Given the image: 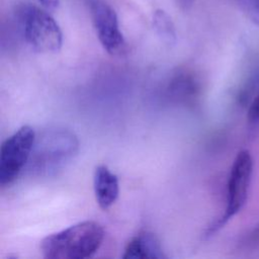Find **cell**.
I'll list each match as a JSON object with an SVG mask.
<instances>
[{"mask_svg": "<svg viewBox=\"0 0 259 259\" xmlns=\"http://www.w3.org/2000/svg\"><path fill=\"white\" fill-rule=\"evenodd\" d=\"M253 23L259 26V0H234Z\"/></svg>", "mask_w": 259, "mask_h": 259, "instance_id": "12", "label": "cell"}, {"mask_svg": "<svg viewBox=\"0 0 259 259\" xmlns=\"http://www.w3.org/2000/svg\"><path fill=\"white\" fill-rule=\"evenodd\" d=\"M35 132L29 125H22L8 137L0 149V184H11L28 163L33 145Z\"/></svg>", "mask_w": 259, "mask_h": 259, "instance_id": "5", "label": "cell"}, {"mask_svg": "<svg viewBox=\"0 0 259 259\" xmlns=\"http://www.w3.org/2000/svg\"><path fill=\"white\" fill-rule=\"evenodd\" d=\"M104 239L101 225L85 221L47 236L40 243L48 259H84L93 256Z\"/></svg>", "mask_w": 259, "mask_h": 259, "instance_id": "1", "label": "cell"}, {"mask_svg": "<svg viewBox=\"0 0 259 259\" xmlns=\"http://www.w3.org/2000/svg\"><path fill=\"white\" fill-rule=\"evenodd\" d=\"M248 243L251 245H259V225L252 231L248 238Z\"/></svg>", "mask_w": 259, "mask_h": 259, "instance_id": "14", "label": "cell"}, {"mask_svg": "<svg viewBox=\"0 0 259 259\" xmlns=\"http://www.w3.org/2000/svg\"><path fill=\"white\" fill-rule=\"evenodd\" d=\"M18 15L23 36L34 51L52 54L61 50L62 30L48 12L33 5H24Z\"/></svg>", "mask_w": 259, "mask_h": 259, "instance_id": "3", "label": "cell"}, {"mask_svg": "<svg viewBox=\"0 0 259 259\" xmlns=\"http://www.w3.org/2000/svg\"><path fill=\"white\" fill-rule=\"evenodd\" d=\"M90 15L103 49L111 56H120L125 51V41L119 29L114 9L102 0H88Z\"/></svg>", "mask_w": 259, "mask_h": 259, "instance_id": "6", "label": "cell"}, {"mask_svg": "<svg viewBox=\"0 0 259 259\" xmlns=\"http://www.w3.org/2000/svg\"><path fill=\"white\" fill-rule=\"evenodd\" d=\"M124 259L166 258L157 237L150 232H142L134 237L125 246Z\"/></svg>", "mask_w": 259, "mask_h": 259, "instance_id": "8", "label": "cell"}, {"mask_svg": "<svg viewBox=\"0 0 259 259\" xmlns=\"http://www.w3.org/2000/svg\"><path fill=\"white\" fill-rule=\"evenodd\" d=\"M170 90L175 97L185 100L186 98H193L197 94L198 84L192 76L180 75L172 81Z\"/></svg>", "mask_w": 259, "mask_h": 259, "instance_id": "10", "label": "cell"}, {"mask_svg": "<svg viewBox=\"0 0 259 259\" xmlns=\"http://www.w3.org/2000/svg\"><path fill=\"white\" fill-rule=\"evenodd\" d=\"M182 6H184V7H189V6H191L192 4H193V2L195 1V0H177Z\"/></svg>", "mask_w": 259, "mask_h": 259, "instance_id": "15", "label": "cell"}, {"mask_svg": "<svg viewBox=\"0 0 259 259\" xmlns=\"http://www.w3.org/2000/svg\"><path fill=\"white\" fill-rule=\"evenodd\" d=\"M44 7L50 10H55L60 5V0H37Z\"/></svg>", "mask_w": 259, "mask_h": 259, "instance_id": "13", "label": "cell"}, {"mask_svg": "<svg viewBox=\"0 0 259 259\" xmlns=\"http://www.w3.org/2000/svg\"><path fill=\"white\" fill-rule=\"evenodd\" d=\"M253 160L248 150L240 151L231 167L227 184V204L224 213L207 230V235L222 229L244 207L252 180Z\"/></svg>", "mask_w": 259, "mask_h": 259, "instance_id": "4", "label": "cell"}, {"mask_svg": "<svg viewBox=\"0 0 259 259\" xmlns=\"http://www.w3.org/2000/svg\"><path fill=\"white\" fill-rule=\"evenodd\" d=\"M78 140L67 130H51L35 138L29 168L38 173L54 172L67 163L78 150Z\"/></svg>", "mask_w": 259, "mask_h": 259, "instance_id": "2", "label": "cell"}, {"mask_svg": "<svg viewBox=\"0 0 259 259\" xmlns=\"http://www.w3.org/2000/svg\"><path fill=\"white\" fill-rule=\"evenodd\" d=\"M248 121L253 126H259V78L255 84L253 96L250 100L247 112Z\"/></svg>", "mask_w": 259, "mask_h": 259, "instance_id": "11", "label": "cell"}, {"mask_svg": "<svg viewBox=\"0 0 259 259\" xmlns=\"http://www.w3.org/2000/svg\"><path fill=\"white\" fill-rule=\"evenodd\" d=\"M153 25L157 33L164 41L168 44L175 42L176 32L174 24L172 22L171 17L164 10L158 9L154 12Z\"/></svg>", "mask_w": 259, "mask_h": 259, "instance_id": "9", "label": "cell"}, {"mask_svg": "<svg viewBox=\"0 0 259 259\" xmlns=\"http://www.w3.org/2000/svg\"><path fill=\"white\" fill-rule=\"evenodd\" d=\"M93 186L95 198L102 209L109 208L119 193L118 178L106 166L99 165L94 171Z\"/></svg>", "mask_w": 259, "mask_h": 259, "instance_id": "7", "label": "cell"}]
</instances>
